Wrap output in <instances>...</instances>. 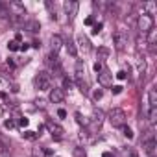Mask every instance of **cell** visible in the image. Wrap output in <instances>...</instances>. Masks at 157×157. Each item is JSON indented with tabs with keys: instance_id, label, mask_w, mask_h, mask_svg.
Wrapping results in <instances>:
<instances>
[{
	"instance_id": "6da1fadb",
	"label": "cell",
	"mask_w": 157,
	"mask_h": 157,
	"mask_svg": "<svg viewBox=\"0 0 157 157\" xmlns=\"http://www.w3.org/2000/svg\"><path fill=\"white\" fill-rule=\"evenodd\" d=\"M107 118H109V122H111L115 128H122V126L126 124V113H124V109H120V107H111Z\"/></svg>"
},
{
	"instance_id": "7a4b0ae2",
	"label": "cell",
	"mask_w": 157,
	"mask_h": 157,
	"mask_svg": "<svg viewBox=\"0 0 157 157\" xmlns=\"http://www.w3.org/2000/svg\"><path fill=\"white\" fill-rule=\"evenodd\" d=\"M137 26H139V32H140V35H146V33H148V32H150V30L153 28V17L142 11V13L139 15Z\"/></svg>"
},
{
	"instance_id": "3957f363",
	"label": "cell",
	"mask_w": 157,
	"mask_h": 157,
	"mask_svg": "<svg viewBox=\"0 0 157 157\" xmlns=\"http://www.w3.org/2000/svg\"><path fill=\"white\" fill-rule=\"evenodd\" d=\"M33 83H35V87L39 89V91H48L50 87H52V78H50V74L48 72H39L37 76H35V80H33Z\"/></svg>"
},
{
	"instance_id": "277c9868",
	"label": "cell",
	"mask_w": 157,
	"mask_h": 157,
	"mask_svg": "<svg viewBox=\"0 0 157 157\" xmlns=\"http://www.w3.org/2000/svg\"><path fill=\"white\" fill-rule=\"evenodd\" d=\"M113 44L118 52H124L126 46H128V33L124 30H117L115 35H113Z\"/></svg>"
},
{
	"instance_id": "5b68a950",
	"label": "cell",
	"mask_w": 157,
	"mask_h": 157,
	"mask_svg": "<svg viewBox=\"0 0 157 157\" xmlns=\"http://www.w3.org/2000/svg\"><path fill=\"white\" fill-rule=\"evenodd\" d=\"M144 151L148 153V157H155V137L151 129L144 135Z\"/></svg>"
},
{
	"instance_id": "8992f818",
	"label": "cell",
	"mask_w": 157,
	"mask_h": 157,
	"mask_svg": "<svg viewBox=\"0 0 157 157\" xmlns=\"http://www.w3.org/2000/svg\"><path fill=\"white\" fill-rule=\"evenodd\" d=\"M78 10H80V4L74 2V0H68V2H65V11H67L68 21H72V19L78 15Z\"/></svg>"
},
{
	"instance_id": "52a82bcc",
	"label": "cell",
	"mask_w": 157,
	"mask_h": 157,
	"mask_svg": "<svg viewBox=\"0 0 157 157\" xmlns=\"http://www.w3.org/2000/svg\"><path fill=\"white\" fill-rule=\"evenodd\" d=\"M50 102L52 104H61L63 100H65V91L63 89H59V87H54L52 91H50Z\"/></svg>"
},
{
	"instance_id": "ba28073f",
	"label": "cell",
	"mask_w": 157,
	"mask_h": 157,
	"mask_svg": "<svg viewBox=\"0 0 157 157\" xmlns=\"http://www.w3.org/2000/svg\"><path fill=\"white\" fill-rule=\"evenodd\" d=\"M78 44H80V50L83 54H89L91 52V41L87 39V35H83V33L78 35Z\"/></svg>"
},
{
	"instance_id": "9c48e42d",
	"label": "cell",
	"mask_w": 157,
	"mask_h": 157,
	"mask_svg": "<svg viewBox=\"0 0 157 157\" xmlns=\"http://www.w3.org/2000/svg\"><path fill=\"white\" fill-rule=\"evenodd\" d=\"M98 82H100V85L109 87V85H111V72L105 70V68H102V70L98 72Z\"/></svg>"
},
{
	"instance_id": "30bf717a",
	"label": "cell",
	"mask_w": 157,
	"mask_h": 157,
	"mask_svg": "<svg viewBox=\"0 0 157 157\" xmlns=\"http://www.w3.org/2000/svg\"><path fill=\"white\" fill-rule=\"evenodd\" d=\"M104 118H105L104 111H102V109H94V111H93V120H91V122H93L94 128H100V126L104 124Z\"/></svg>"
},
{
	"instance_id": "8fae6325",
	"label": "cell",
	"mask_w": 157,
	"mask_h": 157,
	"mask_svg": "<svg viewBox=\"0 0 157 157\" xmlns=\"http://www.w3.org/2000/svg\"><path fill=\"white\" fill-rule=\"evenodd\" d=\"M76 80H78V83H80L82 80H85V63L83 61H76Z\"/></svg>"
},
{
	"instance_id": "7c38bea8",
	"label": "cell",
	"mask_w": 157,
	"mask_h": 157,
	"mask_svg": "<svg viewBox=\"0 0 157 157\" xmlns=\"http://www.w3.org/2000/svg\"><path fill=\"white\" fill-rule=\"evenodd\" d=\"M148 107H157V91H155V87H150V91H148Z\"/></svg>"
},
{
	"instance_id": "4fadbf2b",
	"label": "cell",
	"mask_w": 157,
	"mask_h": 157,
	"mask_svg": "<svg viewBox=\"0 0 157 157\" xmlns=\"http://www.w3.org/2000/svg\"><path fill=\"white\" fill-rule=\"evenodd\" d=\"M26 30H28L30 33H37V32L41 30V24H39V21H35V19L28 21V22H26Z\"/></svg>"
},
{
	"instance_id": "5bb4252c",
	"label": "cell",
	"mask_w": 157,
	"mask_h": 157,
	"mask_svg": "<svg viewBox=\"0 0 157 157\" xmlns=\"http://www.w3.org/2000/svg\"><path fill=\"white\" fill-rule=\"evenodd\" d=\"M50 43H52V52H54V54H57V50L63 46V39H61L59 35H52Z\"/></svg>"
},
{
	"instance_id": "9a60e30c",
	"label": "cell",
	"mask_w": 157,
	"mask_h": 157,
	"mask_svg": "<svg viewBox=\"0 0 157 157\" xmlns=\"http://www.w3.org/2000/svg\"><path fill=\"white\" fill-rule=\"evenodd\" d=\"M48 129H50V133H52L54 137H57V139H59V137H63V133H65V129H63L61 126H57V124H52V122L48 124Z\"/></svg>"
},
{
	"instance_id": "2e32d148",
	"label": "cell",
	"mask_w": 157,
	"mask_h": 157,
	"mask_svg": "<svg viewBox=\"0 0 157 157\" xmlns=\"http://www.w3.org/2000/svg\"><path fill=\"white\" fill-rule=\"evenodd\" d=\"M137 70H139V74H144L146 72V59L144 57H137Z\"/></svg>"
},
{
	"instance_id": "e0dca14e",
	"label": "cell",
	"mask_w": 157,
	"mask_h": 157,
	"mask_svg": "<svg viewBox=\"0 0 157 157\" xmlns=\"http://www.w3.org/2000/svg\"><path fill=\"white\" fill-rule=\"evenodd\" d=\"M148 120L151 124H155V120H157V107H148Z\"/></svg>"
},
{
	"instance_id": "ac0fdd59",
	"label": "cell",
	"mask_w": 157,
	"mask_h": 157,
	"mask_svg": "<svg viewBox=\"0 0 157 157\" xmlns=\"http://www.w3.org/2000/svg\"><path fill=\"white\" fill-rule=\"evenodd\" d=\"M0 17H2V19L10 17V4H2V2H0Z\"/></svg>"
},
{
	"instance_id": "d6986e66",
	"label": "cell",
	"mask_w": 157,
	"mask_h": 157,
	"mask_svg": "<svg viewBox=\"0 0 157 157\" xmlns=\"http://www.w3.org/2000/svg\"><path fill=\"white\" fill-rule=\"evenodd\" d=\"M67 50H68V54H70V56H72V57H74V56H76V54H78V50H76V44H74V43H72V41H70V39H68V41H67Z\"/></svg>"
},
{
	"instance_id": "ffe728a7",
	"label": "cell",
	"mask_w": 157,
	"mask_h": 157,
	"mask_svg": "<svg viewBox=\"0 0 157 157\" xmlns=\"http://www.w3.org/2000/svg\"><path fill=\"white\" fill-rule=\"evenodd\" d=\"M146 46H148V43H146V39H144V35H139V37H137V48H139V50H140V48L144 50Z\"/></svg>"
},
{
	"instance_id": "44dd1931",
	"label": "cell",
	"mask_w": 157,
	"mask_h": 157,
	"mask_svg": "<svg viewBox=\"0 0 157 157\" xmlns=\"http://www.w3.org/2000/svg\"><path fill=\"white\" fill-rule=\"evenodd\" d=\"M8 48H10L11 52H15V50H21V43H19L17 39H13V41H10V44H8Z\"/></svg>"
},
{
	"instance_id": "7402d4cb",
	"label": "cell",
	"mask_w": 157,
	"mask_h": 157,
	"mask_svg": "<svg viewBox=\"0 0 157 157\" xmlns=\"http://www.w3.org/2000/svg\"><path fill=\"white\" fill-rule=\"evenodd\" d=\"M122 133H124V137H126V139H133V131H131L128 126H122Z\"/></svg>"
},
{
	"instance_id": "603a6c76",
	"label": "cell",
	"mask_w": 157,
	"mask_h": 157,
	"mask_svg": "<svg viewBox=\"0 0 157 157\" xmlns=\"http://www.w3.org/2000/svg\"><path fill=\"white\" fill-rule=\"evenodd\" d=\"M76 120H78V124H82V126H87V124H89V122L80 115V113H76Z\"/></svg>"
},
{
	"instance_id": "cb8c5ba5",
	"label": "cell",
	"mask_w": 157,
	"mask_h": 157,
	"mask_svg": "<svg viewBox=\"0 0 157 157\" xmlns=\"http://www.w3.org/2000/svg\"><path fill=\"white\" fill-rule=\"evenodd\" d=\"M102 96H104V91H102V89H96V91L93 93V98H94V100H100Z\"/></svg>"
},
{
	"instance_id": "d4e9b609",
	"label": "cell",
	"mask_w": 157,
	"mask_h": 157,
	"mask_svg": "<svg viewBox=\"0 0 157 157\" xmlns=\"http://www.w3.org/2000/svg\"><path fill=\"white\" fill-rule=\"evenodd\" d=\"M98 54H100V57H102V59H105V57L109 56V50H107V48H100V50H98Z\"/></svg>"
},
{
	"instance_id": "484cf974",
	"label": "cell",
	"mask_w": 157,
	"mask_h": 157,
	"mask_svg": "<svg viewBox=\"0 0 157 157\" xmlns=\"http://www.w3.org/2000/svg\"><path fill=\"white\" fill-rule=\"evenodd\" d=\"M102 28H104V24H102V22L94 24V28H93V33H100V32H102Z\"/></svg>"
},
{
	"instance_id": "4316f807",
	"label": "cell",
	"mask_w": 157,
	"mask_h": 157,
	"mask_svg": "<svg viewBox=\"0 0 157 157\" xmlns=\"http://www.w3.org/2000/svg\"><path fill=\"white\" fill-rule=\"evenodd\" d=\"M122 89H124L122 85H115V87H113L111 91H113V94H120V93H122Z\"/></svg>"
},
{
	"instance_id": "83f0119b",
	"label": "cell",
	"mask_w": 157,
	"mask_h": 157,
	"mask_svg": "<svg viewBox=\"0 0 157 157\" xmlns=\"http://www.w3.org/2000/svg\"><path fill=\"white\" fill-rule=\"evenodd\" d=\"M4 126H6L8 129H11V128H15L17 124H15V120H6V122H4Z\"/></svg>"
},
{
	"instance_id": "f1b7e54d",
	"label": "cell",
	"mask_w": 157,
	"mask_h": 157,
	"mask_svg": "<svg viewBox=\"0 0 157 157\" xmlns=\"http://www.w3.org/2000/svg\"><path fill=\"white\" fill-rule=\"evenodd\" d=\"M74 155H76V157H85V151H83L82 148H78V150H74Z\"/></svg>"
},
{
	"instance_id": "f546056e",
	"label": "cell",
	"mask_w": 157,
	"mask_h": 157,
	"mask_svg": "<svg viewBox=\"0 0 157 157\" xmlns=\"http://www.w3.org/2000/svg\"><path fill=\"white\" fill-rule=\"evenodd\" d=\"M126 76H128V72H126V70L117 72V78H118V80H126Z\"/></svg>"
},
{
	"instance_id": "4dcf8cb0",
	"label": "cell",
	"mask_w": 157,
	"mask_h": 157,
	"mask_svg": "<svg viewBox=\"0 0 157 157\" xmlns=\"http://www.w3.org/2000/svg\"><path fill=\"white\" fill-rule=\"evenodd\" d=\"M22 135H24V137H26V139H35V137H37V135H35V133H33V131H24V133H22Z\"/></svg>"
},
{
	"instance_id": "1f68e13d",
	"label": "cell",
	"mask_w": 157,
	"mask_h": 157,
	"mask_svg": "<svg viewBox=\"0 0 157 157\" xmlns=\"http://www.w3.org/2000/svg\"><path fill=\"white\" fill-rule=\"evenodd\" d=\"M19 126H28V118H24V117H19Z\"/></svg>"
},
{
	"instance_id": "d6a6232c",
	"label": "cell",
	"mask_w": 157,
	"mask_h": 157,
	"mask_svg": "<svg viewBox=\"0 0 157 157\" xmlns=\"http://www.w3.org/2000/svg\"><path fill=\"white\" fill-rule=\"evenodd\" d=\"M57 117H59V118H67V111H65V109H59V111H57Z\"/></svg>"
},
{
	"instance_id": "836d02e7",
	"label": "cell",
	"mask_w": 157,
	"mask_h": 157,
	"mask_svg": "<svg viewBox=\"0 0 157 157\" xmlns=\"http://www.w3.org/2000/svg\"><path fill=\"white\" fill-rule=\"evenodd\" d=\"M85 24H87V26L94 24V17H87V19H85Z\"/></svg>"
},
{
	"instance_id": "e575fe53",
	"label": "cell",
	"mask_w": 157,
	"mask_h": 157,
	"mask_svg": "<svg viewBox=\"0 0 157 157\" xmlns=\"http://www.w3.org/2000/svg\"><path fill=\"white\" fill-rule=\"evenodd\" d=\"M94 70L100 72V70H102V63H94Z\"/></svg>"
},
{
	"instance_id": "d590c367",
	"label": "cell",
	"mask_w": 157,
	"mask_h": 157,
	"mask_svg": "<svg viewBox=\"0 0 157 157\" xmlns=\"http://www.w3.org/2000/svg\"><path fill=\"white\" fill-rule=\"evenodd\" d=\"M35 104H37V107H41V109H43V107H44V102H43V100H37V102H35Z\"/></svg>"
},
{
	"instance_id": "8d00e7d4",
	"label": "cell",
	"mask_w": 157,
	"mask_h": 157,
	"mask_svg": "<svg viewBox=\"0 0 157 157\" xmlns=\"http://www.w3.org/2000/svg\"><path fill=\"white\" fill-rule=\"evenodd\" d=\"M70 85H72V82L68 80V78H65V87H70Z\"/></svg>"
},
{
	"instance_id": "74e56055",
	"label": "cell",
	"mask_w": 157,
	"mask_h": 157,
	"mask_svg": "<svg viewBox=\"0 0 157 157\" xmlns=\"http://www.w3.org/2000/svg\"><path fill=\"white\" fill-rule=\"evenodd\" d=\"M33 46L35 48H41V41H33Z\"/></svg>"
},
{
	"instance_id": "f35d334b",
	"label": "cell",
	"mask_w": 157,
	"mask_h": 157,
	"mask_svg": "<svg viewBox=\"0 0 157 157\" xmlns=\"http://www.w3.org/2000/svg\"><path fill=\"white\" fill-rule=\"evenodd\" d=\"M0 157H10V155H8L6 151H0Z\"/></svg>"
},
{
	"instance_id": "ab89813d",
	"label": "cell",
	"mask_w": 157,
	"mask_h": 157,
	"mask_svg": "<svg viewBox=\"0 0 157 157\" xmlns=\"http://www.w3.org/2000/svg\"><path fill=\"white\" fill-rule=\"evenodd\" d=\"M102 157H111V153H109V151H105V153H104Z\"/></svg>"
},
{
	"instance_id": "60d3db41",
	"label": "cell",
	"mask_w": 157,
	"mask_h": 157,
	"mask_svg": "<svg viewBox=\"0 0 157 157\" xmlns=\"http://www.w3.org/2000/svg\"><path fill=\"white\" fill-rule=\"evenodd\" d=\"M129 155H131V157H139V155H137V153H135V151H131V153H129Z\"/></svg>"
}]
</instances>
